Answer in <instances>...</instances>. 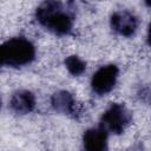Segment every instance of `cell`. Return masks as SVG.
<instances>
[{
	"instance_id": "cell-11",
	"label": "cell",
	"mask_w": 151,
	"mask_h": 151,
	"mask_svg": "<svg viewBox=\"0 0 151 151\" xmlns=\"http://www.w3.org/2000/svg\"><path fill=\"white\" fill-rule=\"evenodd\" d=\"M146 42L149 46H151V21L149 24V27H147V35H146Z\"/></svg>"
},
{
	"instance_id": "cell-9",
	"label": "cell",
	"mask_w": 151,
	"mask_h": 151,
	"mask_svg": "<svg viewBox=\"0 0 151 151\" xmlns=\"http://www.w3.org/2000/svg\"><path fill=\"white\" fill-rule=\"evenodd\" d=\"M64 64H65L68 73L72 74L73 77H80L86 71V63L76 54L68 55L65 59Z\"/></svg>"
},
{
	"instance_id": "cell-10",
	"label": "cell",
	"mask_w": 151,
	"mask_h": 151,
	"mask_svg": "<svg viewBox=\"0 0 151 151\" xmlns=\"http://www.w3.org/2000/svg\"><path fill=\"white\" fill-rule=\"evenodd\" d=\"M138 96L143 101L151 105V87L150 86H145V87L140 88L138 92Z\"/></svg>"
},
{
	"instance_id": "cell-1",
	"label": "cell",
	"mask_w": 151,
	"mask_h": 151,
	"mask_svg": "<svg viewBox=\"0 0 151 151\" xmlns=\"http://www.w3.org/2000/svg\"><path fill=\"white\" fill-rule=\"evenodd\" d=\"M76 9L73 2L45 1L37 7L35 19L45 29L64 37L72 33Z\"/></svg>"
},
{
	"instance_id": "cell-2",
	"label": "cell",
	"mask_w": 151,
	"mask_h": 151,
	"mask_svg": "<svg viewBox=\"0 0 151 151\" xmlns=\"http://www.w3.org/2000/svg\"><path fill=\"white\" fill-rule=\"evenodd\" d=\"M35 46L25 37H13L1 45L0 63L2 66L21 67L35 59Z\"/></svg>"
},
{
	"instance_id": "cell-8",
	"label": "cell",
	"mask_w": 151,
	"mask_h": 151,
	"mask_svg": "<svg viewBox=\"0 0 151 151\" xmlns=\"http://www.w3.org/2000/svg\"><path fill=\"white\" fill-rule=\"evenodd\" d=\"M109 133L101 127H91L83 136V146L85 151H107Z\"/></svg>"
},
{
	"instance_id": "cell-12",
	"label": "cell",
	"mask_w": 151,
	"mask_h": 151,
	"mask_svg": "<svg viewBox=\"0 0 151 151\" xmlns=\"http://www.w3.org/2000/svg\"><path fill=\"white\" fill-rule=\"evenodd\" d=\"M145 5H146L147 7H150V8H151V1H146V2H145Z\"/></svg>"
},
{
	"instance_id": "cell-7",
	"label": "cell",
	"mask_w": 151,
	"mask_h": 151,
	"mask_svg": "<svg viewBox=\"0 0 151 151\" xmlns=\"http://www.w3.org/2000/svg\"><path fill=\"white\" fill-rule=\"evenodd\" d=\"M37 99L33 92L28 90L15 91L8 101V107L17 114H27L35 109Z\"/></svg>"
},
{
	"instance_id": "cell-6",
	"label": "cell",
	"mask_w": 151,
	"mask_h": 151,
	"mask_svg": "<svg viewBox=\"0 0 151 151\" xmlns=\"http://www.w3.org/2000/svg\"><path fill=\"white\" fill-rule=\"evenodd\" d=\"M51 106L52 109L61 114L77 118V101L73 94L66 90H59L51 96Z\"/></svg>"
},
{
	"instance_id": "cell-3",
	"label": "cell",
	"mask_w": 151,
	"mask_h": 151,
	"mask_svg": "<svg viewBox=\"0 0 151 151\" xmlns=\"http://www.w3.org/2000/svg\"><path fill=\"white\" fill-rule=\"evenodd\" d=\"M132 122V114L129 109L122 103L111 104L101 114L99 120V127L107 133L122 134L125 129Z\"/></svg>"
},
{
	"instance_id": "cell-5",
	"label": "cell",
	"mask_w": 151,
	"mask_h": 151,
	"mask_svg": "<svg viewBox=\"0 0 151 151\" xmlns=\"http://www.w3.org/2000/svg\"><path fill=\"white\" fill-rule=\"evenodd\" d=\"M112 31L122 37H132L138 28V18L130 11H117L110 17Z\"/></svg>"
},
{
	"instance_id": "cell-4",
	"label": "cell",
	"mask_w": 151,
	"mask_h": 151,
	"mask_svg": "<svg viewBox=\"0 0 151 151\" xmlns=\"http://www.w3.org/2000/svg\"><path fill=\"white\" fill-rule=\"evenodd\" d=\"M119 70L114 64H107L99 67L91 78V88L98 96H105L110 93L118 79Z\"/></svg>"
}]
</instances>
